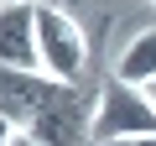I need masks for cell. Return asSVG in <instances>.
Returning a JSON list of instances; mask_svg holds the SVG:
<instances>
[{
    "label": "cell",
    "instance_id": "30bf717a",
    "mask_svg": "<svg viewBox=\"0 0 156 146\" xmlns=\"http://www.w3.org/2000/svg\"><path fill=\"white\" fill-rule=\"evenodd\" d=\"M146 94H151V104H156V84H151V89H146Z\"/></svg>",
    "mask_w": 156,
    "mask_h": 146
},
{
    "label": "cell",
    "instance_id": "3957f363",
    "mask_svg": "<svg viewBox=\"0 0 156 146\" xmlns=\"http://www.w3.org/2000/svg\"><path fill=\"white\" fill-rule=\"evenodd\" d=\"M89 94L78 89V84H68L47 110H37L21 130L31 136V141H42V146H83L89 141Z\"/></svg>",
    "mask_w": 156,
    "mask_h": 146
},
{
    "label": "cell",
    "instance_id": "7c38bea8",
    "mask_svg": "<svg viewBox=\"0 0 156 146\" xmlns=\"http://www.w3.org/2000/svg\"><path fill=\"white\" fill-rule=\"evenodd\" d=\"M0 5H5V0H0Z\"/></svg>",
    "mask_w": 156,
    "mask_h": 146
},
{
    "label": "cell",
    "instance_id": "7a4b0ae2",
    "mask_svg": "<svg viewBox=\"0 0 156 146\" xmlns=\"http://www.w3.org/2000/svg\"><path fill=\"white\" fill-rule=\"evenodd\" d=\"M37 47H42V73L57 84H78L89 68V37L62 5L37 0Z\"/></svg>",
    "mask_w": 156,
    "mask_h": 146
},
{
    "label": "cell",
    "instance_id": "277c9868",
    "mask_svg": "<svg viewBox=\"0 0 156 146\" xmlns=\"http://www.w3.org/2000/svg\"><path fill=\"white\" fill-rule=\"evenodd\" d=\"M0 63L42 73V47H37V0H5L0 5Z\"/></svg>",
    "mask_w": 156,
    "mask_h": 146
},
{
    "label": "cell",
    "instance_id": "5b68a950",
    "mask_svg": "<svg viewBox=\"0 0 156 146\" xmlns=\"http://www.w3.org/2000/svg\"><path fill=\"white\" fill-rule=\"evenodd\" d=\"M62 89L68 84L47 78V73H26V68H5L0 63V115L16 120V125H26L37 110H47Z\"/></svg>",
    "mask_w": 156,
    "mask_h": 146
},
{
    "label": "cell",
    "instance_id": "8992f818",
    "mask_svg": "<svg viewBox=\"0 0 156 146\" xmlns=\"http://www.w3.org/2000/svg\"><path fill=\"white\" fill-rule=\"evenodd\" d=\"M115 78H125V84H135V89H151V84H156V26L135 31V37L120 47Z\"/></svg>",
    "mask_w": 156,
    "mask_h": 146
},
{
    "label": "cell",
    "instance_id": "52a82bcc",
    "mask_svg": "<svg viewBox=\"0 0 156 146\" xmlns=\"http://www.w3.org/2000/svg\"><path fill=\"white\" fill-rule=\"evenodd\" d=\"M109 146H156V136H130V141H109Z\"/></svg>",
    "mask_w": 156,
    "mask_h": 146
},
{
    "label": "cell",
    "instance_id": "6da1fadb",
    "mask_svg": "<svg viewBox=\"0 0 156 146\" xmlns=\"http://www.w3.org/2000/svg\"><path fill=\"white\" fill-rule=\"evenodd\" d=\"M130 136H156V104L146 89H135L125 78H104L94 94L89 146H109V141H130Z\"/></svg>",
    "mask_w": 156,
    "mask_h": 146
},
{
    "label": "cell",
    "instance_id": "8fae6325",
    "mask_svg": "<svg viewBox=\"0 0 156 146\" xmlns=\"http://www.w3.org/2000/svg\"><path fill=\"white\" fill-rule=\"evenodd\" d=\"M146 5H156V0H146Z\"/></svg>",
    "mask_w": 156,
    "mask_h": 146
},
{
    "label": "cell",
    "instance_id": "ba28073f",
    "mask_svg": "<svg viewBox=\"0 0 156 146\" xmlns=\"http://www.w3.org/2000/svg\"><path fill=\"white\" fill-rule=\"evenodd\" d=\"M5 146H42V141H31V136H26V130H16V136H11V141H5Z\"/></svg>",
    "mask_w": 156,
    "mask_h": 146
},
{
    "label": "cell",
    "instance_id": "9c48e42d",
    "mask_svg": "<svg viewBox=\"0 0 156 146\" xmlns=\"http://www.w3.org/2000/svg\"><path fill=\"white\" fill-rule=\"evenodd\" d=\"M11 136H16V130H11V120H5V115H0V146H5Z\"/></svg>",
    "mask_w": 156,
    "mask_h": 146
}]
</instances>
